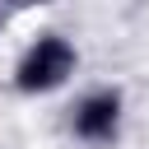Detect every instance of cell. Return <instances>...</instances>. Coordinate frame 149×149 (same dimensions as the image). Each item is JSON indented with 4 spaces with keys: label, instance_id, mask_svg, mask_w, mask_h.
Segmentation results:
<instances>
[{
    "label": "cell",
    "instance_id": "7a4b0ae2",
    "mask_svg": "<svg viewBox=\"0 0 149 149\" xmlns=\"http://www.w3.org/2000/svg\"><path fill=\"white\" fill-rule=\"evenodd\" d=\"M65 130L88 149H112L126 130V93L116 84H93L74 93V102L65 107Z\"/></svg>",
    "mask_w": 149,
    "mask_h": 149
},
{
    "label": "cell",
    "instance_id": "6da1fadb",
    "mask_svg": "<svg viewBox=\"0 0 149 149\" xmlns=\"http://www.w3.org/2000/svg\"><path fill=\"white\" fill-rule=\"evenodd\" d=\"M79 42L70 37V33H61V28H37L23 47H19V56H14V65H9V88L19 93V98H51V93H61L74 74H79Z\"/></svg>",
    "mask_w": 149,
    "mask_h": 149
},
{
    "label": "cell",
    "instance_id": "277c9868",
    "mask_svg": "<svg viewBox=\"0 0 149 149\" xmlns=\"http://www.w3.org/2000/svg\"><path fill=\"white\" fill-rule=\"evenodd\" d=\"M5 28H9V9L0 5V37H5Z\"/></svg>",
    "mask_w": 149,
    "mask_h": 149
},
{
    "label": "cell",
    "instance_id": "3957f363",
    "mask_svg": "<svg viewBox=\"0 0 149 149\" xmlns=\"http://www.w3.org/2000/svg\"><path fill=\"white\" fill-rule=\"evenodd\" d=\"M9 14H33V9H47V5H56V0H0Z\"/></svg>",
    "mask_w": 149,
    "mask_h": 149
}]
</instances>
